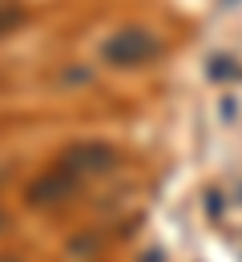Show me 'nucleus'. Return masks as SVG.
Masks as SVG:
<instances>
[{"mask_svg":"<svg viewBox=\"0 0 242 262\" xmlns=\"http://www.w3.org/2000/svg\"><path fill=\"white\" fill-rule=\"evenodd\" d=\"M158 49H162V40L149 33V29H138V25H129V29H121V33H113L105 40V61L117 69H134V65H145L149 57H158Z\"/></svg>","mask_w":242,"mask_h":262,"instance_id":"nucleus-1","label":"nucleus"},{"mask_svg":"<svg viewBox=\"0 0 242 262\" xmlns=\"http://www.w3.org/2000/svg\"><path fill=\"white\" fill-rule=\"evenodd\" d=\"M61 165L69 169V173L77 178V182H85V178H97V173H109V169L117 165V154H113L109 145H101V141H85V145L69 149Z\"/></svg>","mask_w":242,"mask_h":262,"instance_id":"nucleus-2","label":"nucleus"},{"mask_svg":"<svg viewBox=\"0 0 242 262\" xmlns=\"http://www.w3.org/2000/svg\"><path fill=\"white\" fill-rule=\"evenodd\" d=\"M77 178H73L65 165H57V169H49V173H40L33 186H29V198H33L36 206H45V202H65V198L77 194Z\"/></svg>","mask_w":242,"mask_h":262,"instance_id":"nucleus-3","label":"nucleus"},{"mask_svg":"<svg viewBox=\"0 0 242 262\" xmlns=\"http://www.w3.org/2000/svg\"><path fill=\"white\" fill-rule=\"evenodd\" d=\"M0 262H16V258H0Z\"/></svg>","mask_w":242,"mask_h":262,"instance_id":"nucleus-4","label":"nucleus"}]
</instances>
